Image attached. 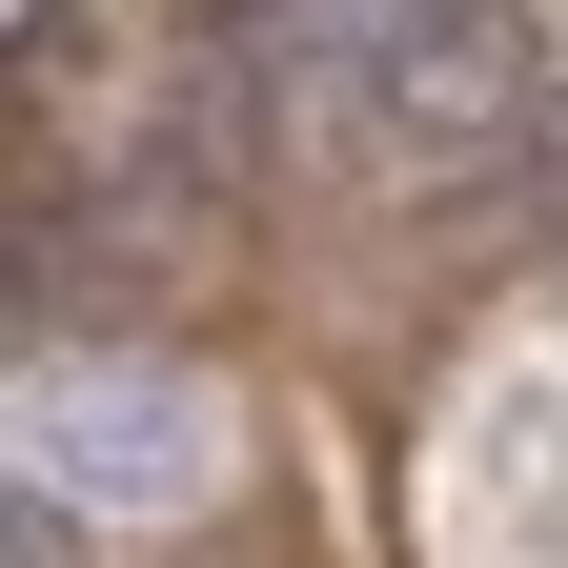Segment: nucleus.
I'll return each mask as SVG.
<instances>
[{"label": "nucleus", "instance_id": "1", "mask_svg": "<svg viewBox=\"0 0 568 568\" xmlns=\"http://www.w3.org/2000/svg\"><path fill=\"white\" fill-rule=\"evenodd\" d=\"M21 487H61V508H203L224 487V406L183 366H122V345H41L21 366Z\"/></svg>", "mask_w": 568, "mask_h": 568}, {"label": "nucleus", "instance_id": "2", "mask_svg": "<svg viewBox=\"0 0 568 568\" xmlns=\"http://www.w3.org/2000/svg\"><path fill=\"white\" fill-rule=\"evenodd\" d=\"M345 102L386 142H487V122L548 102V41H528V0H386L345 41Z\"/></svg>", "mask_w": 568, "mask_h": 568}, {"label": "nucleus", "instance_id": "3", "mask_svg": "<svg viewBox=\"0 0 568 568\" xmlns=\"http://www.w3.org/2000/svg\"><path fill=\"white\" fill-rule=\"evenodd\" d=\"M244 21H264V41H305V21H325V41H366L386 0H244Z\"/></svg>", "mask_w": 568, "mask_h": 568}]
</instances>
